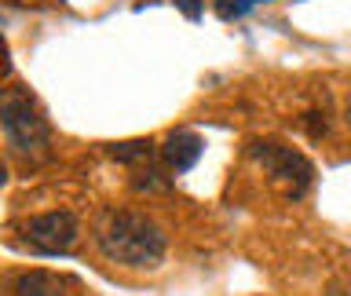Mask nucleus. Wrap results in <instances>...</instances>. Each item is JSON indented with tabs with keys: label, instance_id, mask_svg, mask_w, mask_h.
Instances as JSON below:
<instances>
[{
	"label": "nucleus",
	"instance_id": "obj_1",
	"mask_svg": "<svg viewBox=\"0 0 351 296\" xmlns=\"http://www.w3.org/2000/svg\"><path fill=\"white\" fill-rule=\"evenodd\" d=\"M95 245L117 267L147 271L165 260L169 241H165V230L150 216L132 212V208H110L95 223Z\"/></svg>",
	"mask_w": 351,
	"mask_h": 296
},
{
	"label": "nucleus",
	"instance_id": "obj_2",
	"mask_svg": "<svg viewBox=\"0 0 351 296\" xmlns=\"http://www.w3.org/2000/svg\"><path fill=\"white\" fill-rule=\"evenodd\" d=\"M0 128L26 158H44L51 150V125L26 88H0Z\"/></svg>",
	"mask_w": 351,
	"mask_h": 296
},
{
	"label": "nucleus",
	"instance_id": "obj_3",
	"mask_svg": "<svg viewBox=\"0 0 351 296\" xmlns=\"http://www.w3.org/2000/svg\"><path fill=\"white\" fill-rule=\"evenodd\" d=\"M249 158L267 172V183L282 197H289V201H296V197H304L311 190L315 169L300 150L285 147L278 139H256V143H249Z\"/></svg>",
	"mask_w": 351,
	"mask_h": 296
},
{
	"label": "nucleus",
	"instance_id": "obj_4",
	"mask_svg": "<svg viewBox=\"0 0 351 296\" xmlns=\"http://www.w3.org/2000/svg\"><path fill=\"white\" fill-rule=\"evenodd\" d=\"M77 234H81V223H77L70 208H51V212L29 216L26 223H19L22 245L33 252H44V256H59V252L73 249Z\"/></svg>",
	"mask_w": 351,
	"mask_h": 296
},
{
	"label": "nucleus",
	"instance_id": "obj_5",
	"mask_svg": "<svg viewBox=\"0 0 351 296\" xmlns=\"http://www.w3.org/2000/svg\"><path fill=\"white\" fill-rule=\"evenodd\" d=\"M202 150H205V143L194 132H172L161 143V161L169 172H191L197 164V158H202Z\"/></svg>",
	"mask_w": 351,
	"mask_h": 296
},
{
	"label": "nucleus",
	"instance_id": "obj_6",
	"mask_svg": "<svg viewBox=\"0 0 351 296\" xmlns=\"http://www.w3.org/2000/svg\"><path fill=\"white\" fill-rule=\"evenodd\" d=\"M8 289H11V296H66V278H59V274H51V271L33 267V271L15 274Z\"/></svg>",
	"mask_w": 351,
	"mask_h": 296
},
{
	"label": "nucleus",
	"instance_id": "obj_7",
	"mask_svg": "<svg viewBox=\"0 0 351 296\" xmlns=\"http://www.w3.org/2000/svg\"><path fill=\"white\" fill-rule=\"evenodd\" d=\"M114 158H117V161H136V158H154V150H150L147 139H132V143H121V147H114Z\"/></svg>",
	"mask_w": 351,
	"mask_h": 296
},
{
	"label": "nucleus",
	"instance_id": "obj_8",
	"mask_svg": "<svg viewBox=\"0 0 351 296\" xmlns=\"http://www.w3.org/2000/svg\"><path fill=\"white\" fill-rule=\"evenodd\" d=\"M256 4H271V0H216V11L223 18H238V15H245V11L256 8Z\"/></svg>",
	"mask_w": 351,
	"mask_h": 296
},
{
	"label": "nucleus",
	"instance_id": "obj_9",
	"mask_svg": "<svg viewBox=\"0 0 351 296\" xmlns=\"http://www.w3.org/2000/svg\"><path fill=\"white\" fill-rule=\"evenodd\" d=\"M176 8H180L191 22H197V18H202V11H205V0H176Z\"/></svg>",
	"mask_w": 351,
	"mask_h": 296
},
{
	"label": "nucleus",
	"instance_id": "obj_10",
	"mask_svg": "<svg viewBox=\"0 0 351 296\" xmlns=\"http://www.w3.org/2000/svg\"><path fill=\"white\" fill-rule=\"evenodd\" d=\"M8 180V169H4V161H0V183H4Z\"/></svg>",
	"mask_w": 351,
	"mask_h": 296
}]
</instances>
